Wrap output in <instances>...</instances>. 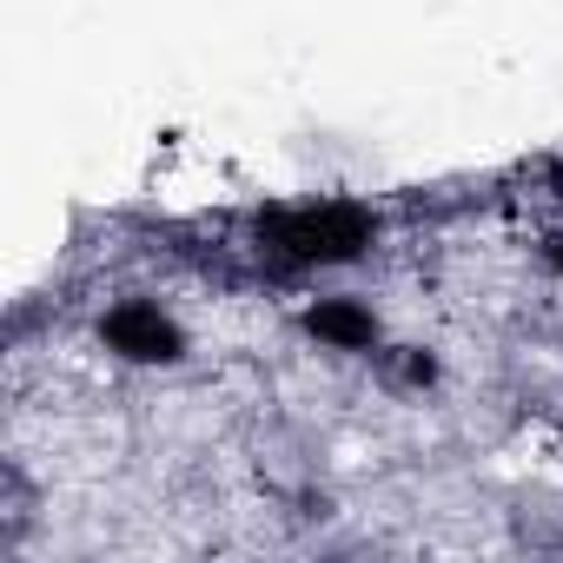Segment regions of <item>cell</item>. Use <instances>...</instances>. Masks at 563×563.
<instances>
[{
    "label": "cell",
    "instance_id": "cell-3",
    "mask_svg": "<svg viewBox=\"0 0 563 563\" xmlns=\"http://www.w3.org/2000/svg\"><path fill=\"white\" fill-rule=\"evenodd\" d=\"M312 332L319 339H332V345H372V312H358V306H319L312 312Z\"/></svg>",
    "mask_w": 563,
    "mask_h": 563
},
{
    "label": "cell",
    "instance_id": "cell-1",
    "mask_svg": "<svg viewBox=\"0 0 563 563\" xmlns=\"http://www.w3.org/2000/svg\"><path fill=\"white\" fill-rule=\"evenodd\" d=\"M372 239V219L358 206H312V212H278L265 219V245L292 265H332L352 258Z\"/></svg>",
    "mask_w": 563,
    "mask_h": 563
},
{
    "label": "cell",
    "instance_id": "cell-2",
    "mask_svg": "<svg viewBox=\"0 0 563 563\" xmlns=\"http://www.w3.org/2000/svg\"><path fill=\"white\" fill-rule=\"evenodd\" d=\"M107 345L126 352V358H173L179 352V332L159 306H120L107 319Z\"/></svg>",
    "mask_w": 563,
    "mask_h": 563
}]
</instances>
